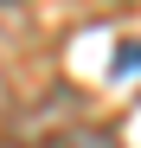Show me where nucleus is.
<instances>
[{"mask_svg": "<svg viewBox=\"0 0 141 148\" xmlns=\"http://www.w3.org/2000/svg\"><path fill=\"white\" fill-rule=\"evenodd\" d=\"M58 148H122V135L115 129H70Z\"/></svg>", "mask_w": 141, "mask_h": 148, "instance_id": "nucleus-1", "label": "nucleus"}, {"mask_svg": "<svg viewBox=\"0 0 141 148\" xmlns=\"http://www.w3.org/2000/svg\"><path fill=\"white\" fill-rule=\"evenodd\" d=\"M115 71H122V77H141V39H122V45H115Z\"/></svg>", "mask_w": 141, "mask_h": 148, "instance_id": "nucleus-2", "label": "nucleus"}]
</instances>
